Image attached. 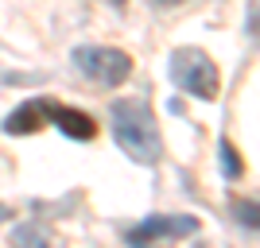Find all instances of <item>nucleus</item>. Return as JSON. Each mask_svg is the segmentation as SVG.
<instances>
[{"label": "nucleus", "mask_w": 260, "mask_h": 248, "mask_svg": "<svg viewBox=\"0 0 260 248\" xmlns=\"http://www.w3.org/2000/svg\"><path fill=\"white\" fill-rule=\"evenodd\" d=\"M39 128H43V101H27V105H20L16 113L4 117L8 136H27V132H39Z\"/></svg>", "instance_id": "obj_6"}, {"label": "nucleus", "mask_w": 260, "mask_h": 248, "mask_svg": "<svg viewBox=\"0 0 260 248\" xmlns=\"http://www.w3.org/2000/svg\"><path fill=\"white\" fill-rule=\"evenodd\" d=\"M39 101H43V117L51 120L62 136H70V140H93V136H98V124H93L89 113L70 109V105H58V101H47V97H39Z\"/></svg>", "instance_id": "obj_4"}, {"label": "nucleus", "mask_w": 260, "mask_h": 248, "mask_svg": "<svg viewBox=\"0 0 260 248\" xmlns=\"http://www.w3.org/2000/svg\"><path fill=\"white\" fill-rule=\"evenodd\" d=\"M155 4H163V8H175V4H183V0H155Z\"/></svg>", "instance_id": "obj_9"}, {"label": "nucleus", "mask_w": 260, "mask_h": 248, "mask_svg": "<svg viewBox=\"0 0 260 248\" xmlns=\"http://www.w3.org/2000/svg\"><path fill=\"white\" fill-rule=\"evenodd\" d=\"M113 4H124V0H113Z\"/></svg>", "instance_id": "obj_11"}, {"label": "nucleus", "mask_w": 260, "mask_h": 248, "mask_svg": "<svg viewBox=\"0 0 260 248\" xmlns=\"http://www.w3.org/2000/svg\"><path fill=\"white\" fill-rule=\"evenodd\" d=\"M4 217H8V205H4V202H0V221H4Z\"/></svg>", "instance_id": "obj_10"}, {"label": "nucleus", "mask_w": 260, "mask_h": 248, "mask_svg": "<svg viewBox=\"0 0 260 248\" xmlns=\"http://www.w3.org/2000/svg\"><path fill=\"white\" fill-rule=\"evenodd\" d=\"M198 233V221L194 217H152L144 221L140 229H132V240H159V237H190Z\"/></svg>", "instance_id": "obj_5"}, {"label": "nucleus", "mask_w": 260, "mask_h": 248, "mask_svg": "<svg viewBox=\"0 0 260 248\" xmlns=\"http://www.w3.org/2000/svg\"><path fill=\"white\" fill-rule=\"evenodd\" d=\"M74 70L82 78H89V82H98V86L105 89H117L120 82H128L132 74V58L124 51H117V47H101V43H82L74 47Z\"/></svg>", "instance_id": "obj_3"}, {"label": "nucleus", "mask_w": 260, "mask_h": 248, "mask_svg": "<svg viewBox=\"0 0 260 248\" xmlns=\"http://www.w3.org/2000/svg\"><path fill=\"white\" fill-rule=\"evenodd\" d=\"M171 78L183 93H190L198 101L217 97V62L202 47H179L171 54Z\"/></svg>", "instance_id": "obj_2"}, {"label": "nucleus", "mask_w": 260, "mask_h": 248, "mask_svg": "<svg viewBox=\"0 0 260 248\" xmlns=\"http://www.w3.org/2000/svg\"><path fill=\"white\" fill-rule=\"evenodd\" d=\"M217 155H221V174H225V179H241L245 167H241V159H237V148L229 140H221L217 144Z\"/></svg>", "instance_id": "obj_8"}, {"label": "nucleus", "mask_w": 260, "mask_h": 248, "mask_svg": "<svg viewBox=\"0 0 260 248\" xmlns=\"http://www.w3.org/2000/svg\"><path fill=\"white\" fill-rule=\"evenodd\" d=\"M113 136L136 163H155L159 159V128H155L152 105L140 97H124L113 105Z\"/></svg>", "instance_id": "obj_1"}, {"label": "nucleus", "mask_w": 260, "mask_h": 248, "mask_svg": "<svg viewBox=\"0 0 260 248\" xmlns=\"http://www.w3.org/2000/svg\"><path fill=\"white\" fill-rule=\"evenodd\" d=\"M12 244H16V248H58L51 240V233L39 229V225H20L16 233H12Z\"/></svg>", "instance_id": "obj_7"}]
</instances>
